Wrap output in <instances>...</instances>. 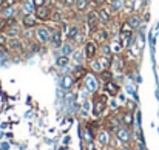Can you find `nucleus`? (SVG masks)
<instances>
[{
    "mask_svg": "<svg viewBox=\"0 0 159 150\" xmlns=\"http://www.w3.org/2000/svg\"><path fill=\"white\" fill-rule=\"evenodd\" d=\"M125 20H127L133 28H138V26L141 25V22H142V19H141V14H139V12H131V14H128V16L125 17Z\"/></svg>",
    "mask_w": 159,
    "mask_h": 150,
    "instance_id": "17",
    "label": "nucleus"
},
{
    "mask_svg": "<svg viewBox=\"0 0 159 150\" xmlns=\"http://www.w3.org/2000/svg\"><path fill=\"white\" fill-rule=\"evenodd\" d=\"M56 63H57V67H59V68H63V67H66V65L70 63V57L62 54V56H59V57H57Z\"/></svg>",
    "mask_w": 159,
    "mask_h": 150,
    "instance_id": "23",
    "label": "nucleus"
},
{
    "mask_svg": "<svg viewBox=\"0 0 159 150\" xmlns=\"http://www.w3.org/2000/svg\"><path fill=\"white\" fill-rule=\"evenodd\" d=\"M127 54L125 53H117V54H113V68L117 71V73H124L127 70Z\"/></svg>",
    "mask_w": 159,
    "mask_h": 150,
    "instance_id": "9",
    "label": "nucleus"
},
{
    "mask_svg": "<svg viewBox=\"0 0 159 150\" xmlns=\"http://www.w3.org/2000/svg\"><path fill=\"white\" fill-rule=\"evenodd\" d=\"M93 5H91V0H76V5H74V9L80 14H85L88 9H91Z\"/></svg>",
    "mask_w": 159,
    "mask_h": 150,
    "instance_id": "15",
    "label": "nucleus"
},
{
    "mask_svg": "<svg viewBox=\"0 0 159 150\" xmlns=\"http://www.w3.org/2000/svg\"><path fill=\"white\" fill-rule=\"evenodd\" d=\"M31 2H33L34 8H39V6H43V5H47V3H48L47 0H31Z\"/></svg>",
    "mask_w": 159,
    "mask_h": 150,
    "instance_id": "28",
    "label": "nucleus"
},
{
    "mask_svg": "<svg viewBox=\"0 0 159 150\" xmlns=\"http://www.w3.org/2000/svg\"><path fill=\"white\" fill-rule=\"evenodd\" d=\"M108 3V0H91V5L93 8H99V6H104Z\"/></svg>",
    "mask_w": 159,
    "mask_h": 150,
    "instance_id": "27",
    "label": "nucleus"
},
{
    "mask_svg": "<svg viewBox=\"0 0 159 150\" xmlns=\"http://www.w3.org/2000/svg\"><path fill=\"white\" fill-rule=\"evenodd\" d=\"M107 105H108V95L101 93V91H94V95H93V115L96 118H101L107 111Z\"/></svg>",
    "mask_w": 159,
    "mask_h": 150,
    "instance_id": "1",
    "label": "nucleus"
},
{
    "mask_svg": "<svg viewBox=\"0 0 159 150\" xmlns=\"http://www.w3.org/2000/svg\"><path fill=\"white\" fill-rule=\"evenodd\" d=\"M82 33H84V31H82V23L71 22V23H70V30H68V33H66V36H65V40L76 44V40L79 39V36H80Z\"/></svg>",
    "mask_w": 159,
    "mask_h": 150,
    "instance_id": "8",
    "label": "nucleus"
},
{
    "mask_svg": "<svg viewBox=\"0 0 159 150\" xmlns=\"http://www.w3.org/2000/svg\"><path fill=\"white\" fill-rule=\"evenodd\" d=\"M91 39L101 47V45H104V44L111 42V33H110V30H108L107 26H102V28H99V30L91 36Z\"/></svg>",
    "mask_w": 159,
    "mask_h": 150,
    "instance_id": "7",
    "label": "nucleus"
},
{
    "mask_svg": "<svg viewBox=\"0 0 159 150\" xmlns=\"http://www.w3.org/2000/svg\"><path fill=\"white\" fill-rule=\"evenodd\" d=\"M98 77L105 84V82H110V81H114V73H113L111 68H104L98 73Z\"/></svg>",
    "mask_w": 159,
    "mask_h": 150,
    "instance_id": "16",
    "label": "nucleus"
},
{
    "mask_svg": "<svg viewBox=\"0 0 159 150\" xmlns=\"http://www.w3.org/2000/svg\"><path fill=\"white\" fill-rule=\"evenodd\" d=\"M17 5H20V0H0V11L8 8H16Z\"/></svg>",
    "mask_w": 159,
    "mask_h": 150,
    "instance_id": "21",
    "label": "nucleus"
},
{
    "mask_svg": "<svg viewBox=\"0 0 159 150\" xmlns=\"http://www.w3.org/2000/svg\"><path fill=\"white\" fill-rule=\"evenodd\" d=\"M59 5H60L63 9H73L74 5H76V0H60Z\"/></svg>",
    "mask_w": 159,
    "mask_h": 150,
    "instance_id": "24",
    "label": "nucleus"
},
{
    "mask_svg": "<svg viewBox=\"0 0 159 150\" xmlns=\"http://www.w3.org/2000/svg\"><path fill=\"white\" fill-rule=\"evenodd\" d=\"M96 11H98V14H99V20H101V23L107 26V25H110L111 22H113V19H114V12H113V9H111V6L107 3L104 6H99V8H96Z\"/></svg>",
    "mask_w": 159,
    "mask_h": 150,
    "instance_id": "4",
    "label": "nucleus"
},
{
    "mask_svg": "<svg viewBox=\"0 0 159 150\" xmlns=\"http://www.w3.org/2000/svg\"><path fill=\"white\" fill-rule=\"evenodd\" d=\"M99 53L102 54V56H113L114 53H113V50H111V44L108 42V44H104V45H101L99 47Z\"/></svg>",
    "mask_w": 159,
    "mask_h": 150,
    "instance_id": "22",
    "label": "nucleus"
},
{
    "mask_svg": "<svg viewBox=\"0 0 159 150\" xmlns=\"http://www.w3.org/2000/svg\"><path fill=\"white\" fill-rule=\"evenodd\" d=\"M88 73H91V71H90V68H87L85 65L79 63V65H76V67L73 68L71 76H73V79H74L76 82H80L82 79H85V77L88 76Z\"/></svg>",
    "mask_w": 159,
    "mask_h": 150,
    "instance_id": "11",
    "label": "nucleus"
},
{
    "mask_svg": "<svg viewBox=\"0 0 159 150\" xmlns=\"http://www.w3.org/2000/svg\"><path fill=\"white\" fill-rule=\"evenodd\" d=\"M20 25L22 28H28V30H34L40 25V22L37 20V17L34 16V12H28V14H23L20 17Z\"/></svg>",
    "mask_w": 159,
    "mask_h": 150,
    "instance_id": "10",
    "label": "nucleus"
},
{
    "mask_svg": "<svg viewBox=\"0 0 159 150\" xmlns=\"http://www.w3.org/2000/svg\"><path fill=\"white\" fill-rule=\"evenodd\" d=\"M76 48H77V47H76V44H73V42H68V40H65V42H63V45L60 47L62 54H63V56H68V57H70V56H71V54L76 51Z\"/></svg>",
    "mask_w": 159,
    "mask_h": 150,
    "instance_id": "19",
    "label": "nucleus"
},
{
    "mask_svg": "<svg viewBox=\"0 0 159 150\" xmlns=\"http://www.w3.org/2000/svg\"><path fill=\"white\" fill-rule=\"evenodd\" d=\"M98 60H99V63L102 65V68H111L113 67V56L110 57V56H98Z\"/></svg>",
    "mask_w": 159,
    "mask_h": 150,
    "instance_id": "20",
    "label": "nucleus"
},
{
    "mask_svg": "<svg viewBox=\"0 0 159 150\" xmlns=\"http://www.w3.org/2000/svg\"><path fill=\"white\" fill-rule=\"evenodd\" d=\"M114 133H116V139H117V141H120V143H124V144H128V143H130V139H131L130 129H128V127H125V125L119 127Z\"/></svg>",
    "mask_w": 159,
    "mask_h": 150,
    "instance_id": "13",
    "label": "nucleus"
},
{
    "mask_svg": "<svg viewBox=\"0 0 159 150\" xmlns=\"http://www.w3.org/2000/svg\"><path fill=\"white\" fill-rule=\"evenodd\" d=\"M25 2H30V0H20V3H25Z\"/></svg>",
    "mask_w": 159,
    "mask_h": 150,
    "instance_id": "30",
    "label": "nucleus"
},
{
    "mask_svg": "<svg viewBox=\"0 0 159 150\" xmlns=\"http://www.w3.org/2000/svg\"><path fill=\"white\" fill-rule=\"evenodd\" d=\"M104 91H105L108 96L116 98V96L119 95V91H120V87H119V84H117L116 81H110V82H105V84H104Z\"/></svg>",
    "mask_w": 159,
    "mask_h": 150,
    "instance_id": "14",
    "label": "nucleus"
},
{
    "mask_svg": "<svg viewBox=\"0 0 159 150\" xmlns=\"http://www.w3.org/2000/svg\"><path fill=\"white\" fill-rule=\"evenodd\" d=\"M85 150H98V149H96V146H94L93 141H88L87 146H85Z\"/></svg>",
    "mask_w": 159,
    "mask_h": 150,
    "instance_id": "29",
    "label": "nucleus"
},
{
    "mask_svg": "<svg viewBox=\"0 0 159 150\" xmlns=\"http://www.w3.org/2000/svg\"><path fill=\"white\" fill-rule=\"evenodd\" d=\"M34 40L40 45H47L51 40V31L48 28V25H39L37 28H34Z\"/></svg>",
    "mask_w": 159,
    "mask_h": 150,
    "instance_id": "3",
    "label": "nucleus"
},
{
    "mask_svg": "<svg viewBox=\"0 0 159 150\" xmlns=\"http://www.w3.org/2000/svg\"><path fill=\"white\" fill-rule=\"evenodd\" d=\"M120 121H122V125L131 129L133 121H134V118H133V111H127V110H124V113H122V116H120Z\"/></svg>",
    "mask_w": 159,
    "mask_h": 150,
    "instance_id": "18",
    "label": "nucleus"
},
{
    "mask_svg": "<svg viewBox=\"0 0 159 150\" xmlns=\"http://www.w3.org/2000/svg\"><path fill=\"white\" fill-rule=\"evenodd\" d=\"M53 9L54 5H43V6H39L34 9V16L37 17V20L40 23H50L53 20Z\"/></svg>",
    "mask_w": 159,
    "mask_h": 150,
    "instance_id": "2",
    "label": "nucleus"
},
{
    "mask_svg": "<svg viewBox=\"0 0 159 150\" xmlns=\"http://www.w3.org/2000/svg\"><path fill=\"white\" fill-rule=\"evenodd\" d=\"M54 2H56V3H59V2H60V0H54Z\"/></svg>",
    "mask_w": 159,
    "mask_h": 150,
    "instance_id": "31",
    "label": "nucleus"
},
{
    "mask_svg": "<svg viewBox=\"0 0 159 150\" xmlns=\"http://www.w3.org/2000/svg\"><path fill=\"white\" fill-rule=\"evenodd\" d=\"M6 48L11 53H16V54H22L26 45H25V40L22 37H8V42H6Z\"/></svg>",
    "mask_w": 159,
    "mask_h": 150,
    "instance_id": "6",
    "label": "nucleus"
},
{
    "mask_svg": "<svg viewBox=\"0 0 159 150\" xmlns=\"http://www.w3.org/2000/svg\"><path fill=\"white\" fill-rule=\"evenodd\" d=\"M84 22L88 23V25H102L101 20H99V14H98L96 8H91L84 14Z\"/></svg>",
    "mask_w": 159,
    "mask_h": 150,
    "instance_id": "12",
    "label": "nucleus"
},
{
    "mask_svg": "<svg viewBox=\"0 0 159 150\" xmlns=\"http://www.w3.org/2000/svg\"><path fill=\"white\" fill-rule=\"evenodd\" d=\"M125 110L127 111H134L136 110V102L134 101H125Z\"/></svg>",
    "mask_w": 159,
    "mask_h": 150,
    "instance_id": "26",
    "label": "nucleus"
},
{
    "mask_svg": "<svg viewBox=\"0 0 159 150\" xmlns=\"http://www.w3.org/2000/svg\"><path fill=\"white\" fill-rule=\"evenodd\" d=\"M73 57H74V60H77V63H80V62L85 59V56H84V51L77 50V48H76V51L73 53Z\"/></svg>",
    "mask_w": 159,
    "mask_h": 150,
    "instance_id": "25",
    "label": "nucleus"
},
{
    "mask_svg": "<svg viewBox=\"0 0 159 150\" xmlns=\"http://www.w3.org/2000/svg\"><path fill=\"white\" fill-rule=\"evenodd\" d=\"M82 51H84V56L87 60H94L99 56V45L94 40H87L82 45Z\"/></svg>",
    "mask_w": 159,
    "mask_h": 150,
    "instance_id": "5",
    "label": "nucleus"
}]
</instances>
